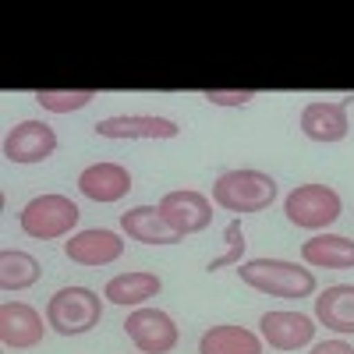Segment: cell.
<instances>
[{
    "label": "cell",
    "instance_id": "cell-3",
    "mask_svg": "<svg viewBox=\"0 0 354 354\" xmlns=\"http://www.w3.org/2000/svg\"><path fill=\"white\" fill-rule=\"evenodd\" d=\"M82 220V209L68 198V195H36L21 205L18 213V227L25 238L32 241H61V238H71V230L78 227Z\"/></svg>",
    "mask_w": 354,
    "mask_h": 354
},
{
    "label": "cell",
    "instance_id": "cell-16",
    "mask_svg": "<svg viewBox=\"0 0 354 354\" xmlns=\"http://www.w3.org/2000/svg\"><path fill=\"white\" fill-rule=\"evenodd\" d=\"M163 290V280L156 273H145V270H131V273H117L106 280L103 287V298L117 308H142L149 298Z\"/></svg>",
    "mask_w": 354,
    "mask_h": 354
},
{
    "label": "cell",
    "instance_id": "cell-19",
    "mask_svg": "<svg viewBox=\"0 0 354 354\" xmlns=\"http://www.w3.org/2000/svg\"><path fill=\"white\" fill-rule=\"evenodd\" d=\"M262 337L248 326H234V322H220L209 326L198 337V354H262Z\"/></svg>",
    "mask_w": 354,
    "mask_h": 354
},
{
    "label": "cell",
    "instance_id": "cell-5",
    "mask_svg": "<svg viewBox=\"0 0 354 354\" xmlns=\"http://www.w3.org/2000/svg\"><path fill=\"white\" fill-rule=\"evenodd\" d=\"M344 213V198L330 185H298L283 198V216L287 223L301 230H326Z\"/></svg>",
    "mask_w": 354,
    "mask_h": 354
},
{
    "label": "cell",
    "instance_id": "cell-23",
    "mask_svg": "<svg viewBox=\"0 0 354 354\" xmlns=\"http://www.w3.org/2000/svg\"><path fill=\"white\" fill-rule=\"evenodd\" d=\"M202 100L213 106H245L259 100V93L255 88H202Z\"/></svg>",
    "mask_w": 354,
    "mask_h": 354
},
{
    "label": "cell",
    "instance_id": "cell-21",
    "mask_svg": "<svg viewBox=\"0 0 354 354\" xmlns=\"http://www.w3.org/2000/svg\"><path fill=\"white\" fill-rule=\"evenodd\" d=\"M100 93L96 88H36L32 100L50 110V113H71V110H85Z\"/></svg>",
    "mask_w": 354,
    "mask_h": 354
},
{
    "label": "cell",
    "instance_id": "cell-15",
    "mask_svg": "<svg viewBox=\"0 0 354 354\" xmlns=\"http://www.w3.org/2000/svg\"><path fill=\"white\" fill-rule=\"evenodd\" d=\"M121 230L128 234L131 241H138V245H181L185 238L177 234L167 220H163V213L156 209V205H135V209H128V213H121Z\"/></svg>",
    "mask_w": 354,
    "mask_h": 354
},
{
    "label": "cell",
    "instance_id": "cell-13",
    "mask_svg": "<svg viewBox=\"0 0 354 354\" xmlns=\"http://www.w3.org/2000/svg\"><path fill=\"white\" fill-rule=\"evenodd\" d=\"M64 255L75 266H85V270H100V266H110L124 255V241L121 234L93 227V230H78L64 241Z\"/></svg>",
    "mask_w": 354,
    "mask_h": 354
},
{
    "label": "cell",
    "instance_id": "cell-6",
    "mask_svg": "<svg viewBox=\"0 0 354 354\" xmlns=\"http://www.w3.org/2000/svg\"><path fill=\"white\" fill-rule=\"evenodd\" d=\"M124 333L142 354H170L181 340L177 322L163 308H149V305L131 308V315L124 319Z\"/></svg>",
    "mask_w": 354,
    "mask_h": 354
},
{
    "label": "cell",
    "instance_id": "cell-1",
    "mask_svg": "<svg viewBox=\"0 0 354 354\" xmlns=\"http://www.w3.org/2000/svg\"><path fill=\"white\" fill-rule=\"evenodd\" d=\"M238 277L245 287L270 294V298H283V301H298V298H312L315 294V273L305 266L290 262V259H248L238 266Z\"/></svg>",
    "mask_w": 354,
    "mask_h": 354
},
{
    "label": "cell",
    "instance_id": "cell-11",
    "mask_svg": "<svg viewBox=\"0 0 354 354\" xmlns=\"http://www.w3.org/2000/svg\"><path fill=\"white\" fill-rule=\"evenodd\" d=\"M50 330V322H43V315L25 305V301H4L0 305V340L8 351H32L43 344Z\"/></svg>",
    "mask_w": 354,
    "mask_h": 354
},
{
    "label": "cell",
    "instance_id": "cell-12",
    "mask_svg": "<svg viewBox=\"0 0 354 354\" xmlns=\"http://www.w3.org/2000/svg\"><path fill=\"white\" fill-rule=\"evenodd\" d=\"M351 103H354V96H344L337 103H326V100L305 103V110H301V135L308 142H322V145L344 142L347 131H351V121H347V106Z\"/></svg>",
    "mask_w": 354,
    "mask_h": 354
},
{
    "label": "cell",
    "instance_id": "cell-17",
    "mask_svg": "<svg viewBox=\"0 0 354 354\" xmlns=\"http://www.w3.org/2000/svg\"><path fill=\"white\" fill-rule=\"evenodd\" d=\"M315 319L340 337H354V283H333L315 298Z\"/></svg>",
    "mask_w": 354,
    "mask_h": 354
},
{
    "label": "cell",
    "instance_id": "cell-22",
    "mask_svg": "<svg viewBox=\"0 0 354 354\" xmlns=\"http://www.w3.org/2000/svg\"><path fill=\"white\" fill-rule=\"evenodd\" d=\"M223 241H227V252L220 255V259H213L209 266H205V270L209 273H220V270H227V266H234V270H238L241 266V259H245V230H241V220H230L227 227H223Z\"/></svg>",
    "mask_w": 354,
    "mask_h": 354
},
{
    "label": "cell",
    "instance_id": "cell-7",
    "mask_svg": "<svg viewBox=\"0 0 354 354\" xmlns=\"http://www.w3.org/2000/svg\"><path fill=\"white\" fill-rule=\"evenodd\" d=\"M100 138H113V142H167L181 135V124L170 117H156V113H113L93 124Z\"/></svg>",
    "mask_w": 354,
    "mask_h": 354
},
{
    "label": "cell",
    "instance_id": "cell-4",
    "mask_svg": "<svg viewBox=\"0 0 354 354\" xmlns=\"http://www.w3.org/2000/svg\"><path fill=\"white\" fill-rule=\"evenodd\" d=\"M103 298L93 287H61L46 301V322L57 337H85L100 326Z\"/></svg>",
    "mask_w": 354,
    "mask_h": 354
},
{
    "label": "cell",
    "instance_id": "cell-9",
    "mask_svg": "<svg viewBox=\"0 0 354 354\" xmlns=\"http://www.w3.org/2000/svg\"><path fill=\"white\" fill-rule=\"evenodd\" d=\"M57 153V131L46 121H21L4 138V160L18 167L46 163Z\"/></svg>",
    "mask_w": 354,
    "mask_h": 354
},
{
    "label": "cell",
    "instance_id": "cell-8",
    "mask_svg": "<svg viewBox=\"0 0 354 354\" xmlns=\"http://www.w3.org/2000/svg\"><path fill=\"white\" fill-rule=\"evenodd\" d=\"M156 209L163 213V220L181 234V238H192V234H198V230H205L213 223V202H209V195H202L195 188L167 192Z\"/></svg>",
    "mask_w": 354,
    "mask_h": 354
},
{
    "label": "cell",
    "instance_id": "cell-24",
    "mask_svg": "<svg viewBox=\"0 0 354 354\" xmlns=\"http://www.w3.org/2000/svg\"><path fill=\"white\" fill-rule=\"evenodd\" d=\"M312 354H354V347L347 340H322L312 347Z\"/></svg>",
    "mask_w": 354,
    "mask_h": 354
},
{
    "label": "cell",
    "instance_id": "cell-20",
    "mask_svg": "<svg viewBox=\"0 0 354 354\" xmlns=\"http://www.w3.org/2000/svg\"><path fill=\"white\" fill-rule=\"evenodd\" d=\"M36 280H39V262H36V255L11 252V248L0 255V287H4L8 294L28 290Z\"/></svg>",
    "mask_w": 354,
    "mask_h": 354
},
{
    "label": "cell",
    "instance_id": "cell-10",
    "mask_svg": "<svg viewBox=\"0 0 354 354\" xmlns=\"http://www.w3.org/2000/svg\"><path fill=\"white\" fill-rule=\"evenodd\" d=\"M259 337H262V344H270L273 351L290 354V351H301V347H308L315 340V322L308 315H301V312H287V308L262 312Z\"/></svg>",
    "mask_w": 354,
    "mask_h": 354
},
{
    "label": "cell",
    "instance_id": "cell-14",
    "mask_svg": "<svg viewBox=\"0 0 354 354\" xmlns=\"http://www.w3.org/2000/svg\"><path fill=\"white\" fill-rule=\"evenodd\" d=\"M131 170L113 163V160H103V163H88L82 174H78V192L85 198H93L100 205H110V202H121L128 192H131Z\"/></svg>",
    "mask_w": 354,
    "mask_h": 354
},
{
    "label": "cell",
    "instance_id": "cell-18",
    "mask_svg": "<svg viewBox=\"0 0 354 354\" xmlns=\"http://www.w3.org/2000/svg\"><path fill=\"white\" fill-rule=\"evenodd\" d=\"M301 259L312 270H354V241L344 234H315L301 245Z\"/></svg>",
    "mask_w": 354,
    "mask_h": 354
},
{
    "label": "cell",
    "instance_id": "cell-2",
    "mask_svg": "<svg viewBox=\"0 0 354 354\" xmlns=\"http://www.w3.org/2000/svg\"><path fill=\"white\" fill-rule=\"evenodd\" d=\"M213 202L227 213H266L277 202V181L266 170H223L213 185Z\"/></svg>",
    "mask_w": 354,
    "mask_h": 354
}]
</instances>
